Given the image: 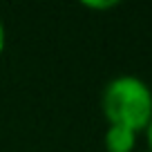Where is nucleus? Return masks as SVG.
Masks as SVG:
<instances>
[{"mask_svg": "<svg viewBox=\"0 0 152 152\" xmlns=\"http://www.w3.org/2000/svg\"><path fill=\"white\" fill-rule=\"evenodd\" d=\"M145 141H148V152H152V119L145 128Z\"/></svg>", "mask_w": 152, "mask_h": 152, "instance_id": "obj_5", "label": "nucleus"}, {"mask_svg": "<svg viewBox=\"0 0 152 152\" xmlns=\"http://www.w3.org/2000/svg\"><path fill=\"white\" fill-rule=\"evenodd\" d=\"M101 110L110 125H121L132 132H145L152 119V90L143 78L121 74L103 87Z\"/></svg>", "mask_w": 152, "mask_h": 152, "instance_id": "obj_1", "label": "nucleus"}, {"mask_svg": "<svg viewBox=\"0 0 152 152\" xmlns=\"http://www.w3.org/2000/svg\"><path fill=\"white\" fill-rule=\"evenodd\" d=\"M137 132L121 125H107L103 137V145L105 152H134L137 148Z\"/></svg>", "mask_w": 152, "mask_h": 152, "instance_id": "obj_2", "label": "nucleus"}, {"mask_svg": "<svg viewBox=\"0 0 152 152\" xmlns=\"http://www.w3.org/2000/svg\"><path fill=\"white\" fill-rule=\"evenodd\" d=\"M145 152H148V150H145Z\"/></svg>", "mask_w": 152, "mask_h": 152, "instance_id": "obj_6", "label": "nucleus"}, {"mask_svg": "<svg viewBox=\"0 0 152 152\" xmlns=\"http://www.w3.org/2000/svg\"><path fill=\"white\" fill-rule=\"evenodd\" d=\"M81 7H85V9H94V11H105V9L119 7V0H83Z\"/></svg>", "mask_w": 152, "mask_h": 152, "instance_id": "obj_3", "label": "nucleus"}, {"mask_svg": "<svg viewBox=\"0 0 152 152\" xmlns=\"http://www.w3.org/2000/svg\"><path fill=\"white\" fill-rule=\"evenodd\" d=\"M5 47H7V29H5V23H2V18H0V56H2Z\"/></svg>", "mask_w": 152, "mask_h": 152, "instance_id": "obj_4", "label": "nucleus"}]
</instances>
